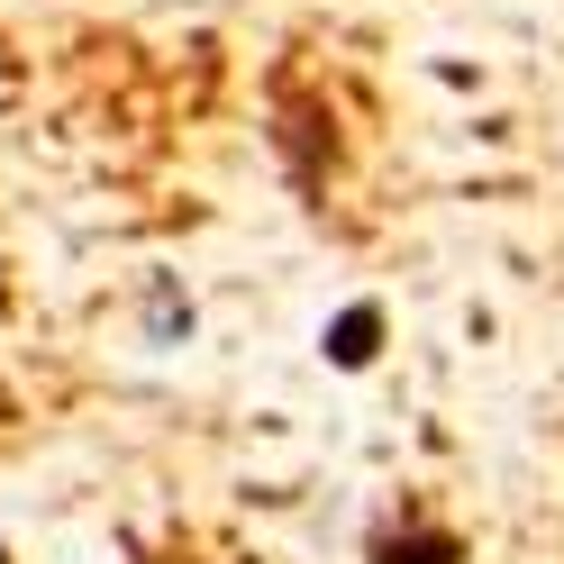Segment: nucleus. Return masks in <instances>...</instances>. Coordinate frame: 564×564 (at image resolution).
Masks as SVG:
<instances>
[{
  "mask_svg": "<svg viewBox=\"0 0 564 564\" xmlns=\"http://www.w3.org/2000/svg\"><path fill=\"white\" fill-rule=\"evenodd\" d=\"M147 346H192V292L173 273H147Z\"/></svg>",
  "mask_w": 564,
  "mask_h": 564,
  "instance_id": "3",
  "label": "nucleus"
},
{
  "mask_svg": "<svg viewBox=\"0 0 564 564\" xmlns=\"http://www.w3.org/2000/svg\"><path fill=\"white\" fill-rule=\"evenodd\" d=\"M365 564H465V538L446 519H429L419 501H401L392 519L365 528Z\"/></svg>",
  "mask_w": 564,
  "mask_h": 564,
  "instance_id": "1",
  "label": "nucleus"
},
{
  "mask_svg": "<svg viewBox=\"0 0 564 564\" xmlns=\"http://www.w3.org/2000/svg\"><path fill=\"white\" fill-rule=\"evenodd\" d=\"M382 337H392V310H382V301H346L337 319L319 328V365L328 373H373Z\"/></svg>",
  "mask_w": 564,
  "mask_h": 564,
  "instance_id": "2",
  "label": "nucleus"
},
{
  "mask_svg": "<svg viewBox=\"0 0 564 564\" xmlns=\"http://www.w3.org/2000/svg\"><path fill=\"white\" fill-rule=\"evenodd\" d=\"M0 564H10V546H0Z\"/></svg>",
  "mask_w": 564,
  "mask_h": 564,
  "instance_id": "4",
  "label": "nucleus"
}]
</instances>
